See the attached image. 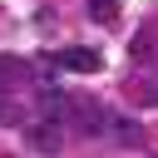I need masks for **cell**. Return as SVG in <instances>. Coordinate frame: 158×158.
Masks as SVG:
<instances>
[{"label":"cell","instance_id":"cell-4","mask_svg":"<svg viewBox=\"0 0 158 158\" xmlns=\"http://www.w3.org/2000/svg\"><path fill=\"white\" fill-rule=\"evenodd\" d=\"M89 15H94V20H104V25H109V20H114V15H118V0H89Z\"/></svg>","mask_w":158,"mask_h":158},{"label":"cell","instance_id":"cell-5","mask_svg":"<svg viewBox=\"0 0 158 158\" xmlns=\"http://www.w3.org/2000/svg\"><path fill=\"white\" fill-rule=\"evenodd\" d=\"M153 99H158V79H153Z\"/></svg>","mask_w":158,"mask_h":158},{"label":"cell","instance_id":"cell-2","mask_svg":"<svg viewBox=\"0 0 158 158\" xmlns=\"http://www.w3.org/2000/svg\"><path fill=\"white\" fill-rule=\"evenodd\" d=\"M25 138L30 148H40L44 158H54L64 148V123H49V118H25Z\"/></svg>","mask_w":158,"mask_h":158},{"label":"cell","instance_id":"cell-3","mask_svg":"<svg viewBox=\"0 0 158 158\" xmlns=\"http://www.w3.org/2000/svg\"><path fill=\"white\" fill-rule=\"evenodd\" d=\"M54 64L59 69H74V74H94L104 59H99V49H84V44H69V49H59L54 54Z\"/></svg>","mask_w":158,"mask_h":158},{"label":"cell","instance_id":"cell-1","mask_svg":"<svg viewBox=\"0 0 158 158\" xmlns=\"http://www.w3.org/2000/svg\"><path fill=\"white\" fill-rule=\"evenodd\" d=\"M74 128L84 138H118V143H143V128L123 118L109 104H74Z\"/></svg>","mask_w":158,"mask_h":158}]
</instances>
